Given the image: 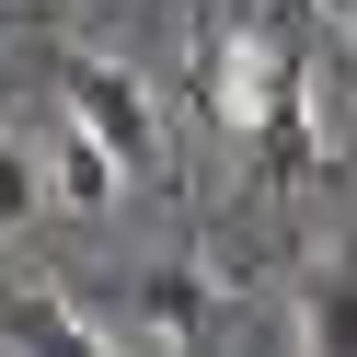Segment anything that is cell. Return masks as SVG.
<instances>
[{
    "label": "cell",
    "mask_w": 357,
    "mask_h": 357,
    "mask_svg": "<svg viewBox=\"0 0 357 357\" xmlns=\"http://www.w3.org/2000/svg\"><path fill=\"white\" fill-rule=\"evenodd\" d=\"M300 357H357V277L346 265H323L300 288Z\"/></svg>",
    "instance_id": "obj_5"
},
{
    "label": "cell",
    "mask_w": 357,
    "mask_h": 357,
    "mask_svg": "<svg viewBox=\"0 0 357 357\" xmlns=\"http://www.w3.org/2000/svg\"><path fill=\"white\" fill-rule=\"evenodd\" d=\"M47 208H58V196H47V162H35L24 139H0V242H24Z\"/></svg>",
    "instance_id": "obj_6"
},
{
    "label": "cell",
    "mask_w": 357,
    "mask_h": 357,
    "mask_svg": "<svg viewBox=\"0 0 357 357\" xmlns=\"http://www.w3.org/2000/svg\"><path fill=\"white\" fill-rule=\"evenodd\" d=\"M139 334L162 357H196V334H208V277H185V265H173V277H139Z\"/></svg>",
    "instance_id": "obj_4"
},
{
    "label": "cell",
    "mask_w": 357,
    "mask_h": 357,
    "mask_svg": "<svg viewBox=\"0 0 357 357\" xmlns=\"http://www.w3.org/2000/svg\"><path fill=\"white\" fill-rule=\"evenodd\" d=\"M58 93H70V116L93 127V139L116 150L127 173H150V162H162V116H150V81H139V70H116V58H93V47H81Z\"/></svg>",
    "instance_id": "obj_1"
},
{
    "label": "cell",
    "mask_w": 357,
    "mask_h": 357,
    "mask_svg": "<svg viewBox=\"0 0 357 357\" xmlns=\"http://www.w3.org/2000/svg\"><path fill=\"white\" fill-rule=\"evenodd\" d=\"M116 185H127V162L70 116V127L47 139V196H58V208H81V219H104V208H116Z\"/></svg>",
    "instance_id": "obj_3"
},
{
    "label": "cell",
    "mask_w": 357,
    "mask_h": 357,
    "mask_svg": "<svg viewBox=\"0 0 357 357\" xmlns=\"http://www.w3.org/2000/svg\"><path fill=\"white\" fill-rule=\"evenodd\" d=\"M0 346L12 357H116L70 300H47V288H12V300H0Z\"/></svg>",
    "instance_id": "obj_2"
},
{
    "label": "cell",
    "mask_w": 357,
    "mask_h": 357,
    "mask_svg": "<svg viewBox=\"0 0 357 357\" xmlns=\"http://www.w3.org/2000/svg\"><path fill=\"white\" fill-rule=\"evenodd\" d=\"M323 12H334V24H357V0H323Z\"/></svg>",
    "instance_id": "obj_7"
}]
</instances>
